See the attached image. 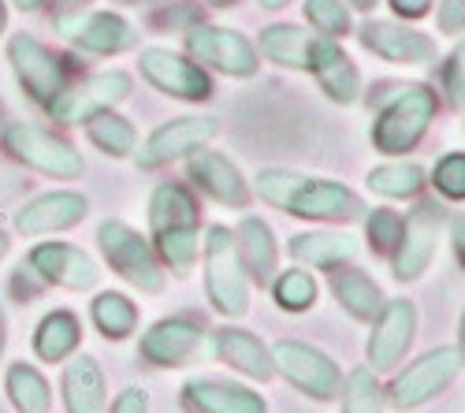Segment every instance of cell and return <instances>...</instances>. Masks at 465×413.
Instances as JSON below:
<instances>
[{
	"mask_svg": "<svg viewBox=\"0 0 465 413\" xmlns=\"http://www.w3.org/2000/svg\"><path fill=\"white\" fill-rule=\"evenodd\" d=\"M339 398H342V413H383V406H387L383 388L369 365H358V369H351V377H342Z\"/></svg>",
	"mask_w": 465,
	"mask_h": 413,
	"instance_id": "obj_35",
	"label": "cell"
},
{
	"mask_svg": "<svg viewBox=\"0 0 465 413\" xmlns=\"http://www.w3.org/2000/svg\"><path fill=\"white\" fill-rule=\"evenodd\" d=\"M205 5H213V8H235L239 0H205Z\"/></svg>",
	"mask_w": 465,
	"mask_h": 413,
	"instance_id": "obj_51",
	"label": "cell"
},
{
	"mask_svg": "<svg viewBox=\"0 0 465 413\" xmlns=\"http://www.w3.org/2000/svg\"><path fill=\"white\" fill-rule=\"evenodd\" d=\"M220 123L213 116H179V120H168L161 123L157 131H153L142 149H134V164L142 172H157L172 161H183L190 153H198V149H205L213 138H216Z\"/></svg>",
	"mask_w": 465,
	"mask_h": 413,
	"instance_id": "obj_11",
	"label": "cell"
},
{
	"mask_svg": "<svg viewBox=\"0 0 465 413\" xmlns=\"http://www.w3.org/2000/svg\"><path fill=\"white\" fill-rule=\"evenodd\" d=\"M149 242L161 265L179 280L193 272L202 257V212L186 182H161L149 198Z\"/></svg>",
	"mask_w": 465,
	"mask_h": 413,
	"instance_id": "obj_2",
	"label": "cell"
},
{
	"mask_svg": "<svg viewBox=\"0 0 465 413\" xmlns=\"http://www.w3.org/2000/svg\"><path fill=\"white\" fill-rule=\"evenodd\" d=\"M142 74L149 79V86H157L161 93L175 97V101H209L213 97V79L202 64H193L190 56L183 53H172V49H142Z\"/></svg>",
	"mask_w": 465,
	"mask_h": 413,
	"instance_id": "obj_15",
	"label": "cell"
},
{
	"mask_svg": "<svg viewBox=\"0 0 465 413\" xmlns=\"http://www.w3.org/2000/svg\"><path fill=\"white\" fill-rule=\"evenodd\" d=\"M94 0H53V23L60 34H71L74 23H79L86 12H90Z\"/></svg>",
	"mask_w": 465,
	"mask_h": 413,
	"instance_id": "obj_42",
	"label": "cell"
},
{
	"mask_svg": "<svg viewBox=\"0 0 465 413\" xmlns=\"http://www.w3.org/2000/svg\"><path fill=\"white\" fill-rule=\"evenodd\" d=\"M450 250H454V261L465 269V212L450 220Z\"/></svg>",
	"mask_w": 465,
	"mask_h": 413,
	"instance_id": "obj_45",
	"label": "cell"
},
{
	"mask_svg": "<svg viewBox=\"0 0 465 413\" xmlns=\"http://www.w3.org/2000/svg\"><path fill=\"white\" fill-rule=\"evenodd\" d=\"M26 269L42 283H53L64 290H90L101 280L94 257H86L79 246H67V242H37L26 253Z\"/></svg>",
	"mask_w": 465,
	"mask_h": 413,
	"instance_id": "obj_17",
	"label": "cell"
},
{
	"mask_svg": "<svg viewBox=\"0 0 465 413\" xmlns=\"http://www.w3.org/2000/svg\"><path fill=\"white\" fill-rule=\"evenodd\" d=\"M361 220H365V235H369L372 253L376 257H391V250L399 242V231H402V216L395 209L380 205V209H365Z\"/></svg>",
	"mask_w": 465,
	"mask_h": 413,
	"instance_id": "obj_38",
	"label": "cell"
},
{
	"mask_svg": "<svg viewBox=\"0 0 465 413\" xmlns=\"http://www.w3.org/2000/svg\"><path fill=\"white\" fill-rule=\"evenodd\" d=\"M90 212V202L74 191H53L34 198L30 205H23L15 212V231L19 235H53V231H67L74 223H83Z\"/></svg>",
	"mask_w": 465,
	"mask_h": 413,
	"instance_id": "obj_21",
	"label": "cell"
},
{
	"mask_svg": "<svg viewBox=\"0 0 465 413\" xmlns=\"http://www.w3.org/2000/svg\"><path fill=\"white\" fill-rule=\"evenodd\" d=\"M202 261H205V290L213 310L227 320H242L250 313V276L235 250V231L223 228V223H213L205 231Z\"/></svg>",
	"mask_w": 465,
	"mask_h": 413,
	"instance_id": "obj_4",
	"label": "cell"
},
{
	"mask_svg": "<svg viewBox=\"0 0 465 413\" xmlns=\"http://www.w3.org/2000/svg\"><path fill=\"white\" fill-rule=\"evenodd\" d=\"M104 413H149V395L142 388H124L112 398V409H104Z\"/></svg>",
	"mask_w": 465,
	"mask_h": 413,
	"instance_id": "obj_43",
	"label": "cell"
},
{
	"mask_svg": "<svg viewBox=\"0 0 465 413\" xmlns=\"http://www.w3.org/2000/svg\"><path fill=\"white\" fill-rule=\"evenodd\" d=\"M235 250H239V261L250 276V283L257 287H268L280 272V246H276V235L272 228L261 220V216H242L239 228H235Z\"/></svg>",
	"mask_w": 465,
	"mask_h": 413,
	"instance_id": "obj_24",
	"label": "cell"
},
{
	"mask_svg": "<svg viewBox=\"0 0 465 413\" xmlns=\"http://www.w3.org/2000/svg\"><path fill=\"white\" fill-rule=\"evenodd\" d=\"M5 339H8V320H5V310H0V350H5Z\"/></svg>",
	"mask_w": 465,
	"mask_h": 413,
	"instance_id": "obj_50",
	"label": "cell"
},
{
	"mask_svg": "<svg viewBox=\"0 0 465 413\" xmlns=\"http://www.w3.org/2000/svg\"><path fill=\"white\" fill-rule=\"evenodd\" d=\"M302 15H305L309 30L321 34V37H335V42H342V37L354 34V12H351L346 0H305Z\"/></svg>",
	"mask_w": 465,
	"mask_h": 413,
	"instance_id": "obj_36",
	"label": "cell"
},
{
	"mask_svg": "<svg viewBox=\"0 0 465 413\" xmlns=\"http://www.w3.org/2000/svg\"><path fill=\"white\" fill-rule=\"evenodd\" d=\"M432 186L436 194L447 202H465V153L454 149V153H443L432 168Z\"/></svg>",
	"mask_w": 465,
	"mask_h": 413,
	"instance_id": "obj_39",
	"label": "cell"
},
{
	"mask_svg": "<svg viewBox=\"0 0 465 413\" xmlns=\"http://www.w3.org/2000/svg\"><path fill=\"white\" fill-rule=\"evenodd\" d=\"M443 223H447V209L440 202H417L406 216H402V231L399 242L391 250V276L399 283H413L429 272L440 235H443Z\"/></svg>",
	"mask_w": 465,
	"mask_h": 413,
	"instance_id": "obj_7",
	"label": "cell"
},
{
	"mask_svg": "<svg viewBox=\"0 0 465 413\" xmlns=\"http://www.w3.org/2000/svg\"><path fill=\"white\" fill-rule=\"evenodd\" d=\"M131 90H134V83H131L127 71H97V74H90L86 83L67 86L49 104V112L60 123H86L90 116H97V112H108L115 104H124L131 97Z\"/></svg>",
	"mask_w": 465,
	"mask_h": 413,
	"instance_id": "obj_16",
	"label": "cell"
},
{
	"mask_svg": "<svg viewBox=\"0 0 465 413\" xmlns=\"http://www.w3.org/2000/svg\"><path fill=\"white\" fill-rule=\"evenodd\" d=\"M395 12V19H406V23H417L424 15H432V5L436 0H387Z\"/></svg>",
	"mask_w": 465,
	"mask_h": 413,
	"instance_id": "obj_44",
	"label": "cell"
},
{
	"mask_svg": "<svg viewBox=\"0 0 465 413\" xmlns=\"http://www.w3.org/2000/svg\"><path fill=\"white\" fill-rule=\"evenodd\" d=\"M97 246L108 261V269L127 280L131 287H138L142 294H161L164 290V265L157 250L149 246V239H142L131 223L124 220H104L97 228Z\"/></svg>",
	"mask_w": 465,
	"mask_h": 413,
	"instance_id": "obj_5",
	"label": "cell"
},
{
	"mask_svg": "<svg viewBox=\"0 0 465 413\" xmlns=\"http://www.w3.org/2000/svg\"><path fill=\"white\" fill-rule=\"evenodd\" d=\"M458 361H461V369H465V310H461V320H458Z\"/></svg>",
	"mask_w": 465,
	"mask_h": 413,
	"instance_id": "obj_46",
	"label": "cell"
},
{
	"mask_svg": "<svg viewBox=\"0 0 465 413\" xmlns=\"http://www.w3.org/2000/svg\"><path fill=\"white\" fill-rule=\"evenodd\" d=\"M417 339V306L410 298H391L383 302V310L372 317V331H369V369L372 372H391L413 347Z\"/></svg>",
	"mask_w": 465,
	"mask_h": 413,
	"instance_id": "obj_14",
	"label": "cell"
},
{
	"mask_svg": "<svg viewBox=\"0 0 465 413\" xmlns=\"http://www.w3.org/2000/svg\"><path fill=\"white\" fill-rule=\"evenodd\" d=\"M90 317L97 324V331L104 335V339L112 343H120L127 339V335L138 328V310L127 294H115V290H104L94 298V306H90Z\"/></svg>",
	"mask_w": 465,
	"mask_h": 413,
	"instance_id": "obj_33",
	"label": "cell"
},
{
	"mask_svg": "<svg viewBox=\"0 0 465 413\" xmlns=\"http://www.w3.org/2000/svg\"><path fill=\"white\" fill-rule=\"evenodd\" d=\"M5 26H8V12H5V0H0V34H5Z\"/></svg>",
	"mask_w": 465,
	"mask_h": 413,
	"instance_id": "obj_52",
	"label": "cell"
},
{
	"mask_svg": "<svg viewBox=\"0 0 465 413\" xmlns=\"http://www.w3.org/2000/svg\"><path fill=\"white\" fill-rule=\"evenodd\" d=\"M358 37L372 56L387 64H402V67H432L440 56L432 37L420 34L406 19H365Z\"/></svg>",
	"mask_w": 465,
	"mask_h": 413,
	"instance_id": "obj_13",
	"label": "cell"
},
{
	"mask_svg": "<svg viewBox=\"0 0 465 413\" xmlns=\"http://www.w3.org/2000/svg\"><path fill=\"white\" fill-rule=\"evenodd\" d=\"M346 5H351V12H372L380 0H346Z\"/></svg>",
	"mask_w": 465,
	"mask_h": 413,
	"instance_id": "obj_47",
	"label": "cell"
},
{
	"mask_svg": "<svg viewBox=\"0 0 465 413\" xmlns=\"http://www.w3.org/2000/svg\"><path fill=\"white\" fill-rule=\"evenodd\" d=\"M0 413H5V406H0Z\"/></svg>",
	"mask_w": 465,
	"mask_h": 413,
	"instance_id": "obj_56",
	"label": "cell"
},
{
	"mask_svg": "<svg viewBox=\"0 0 465 413\" xmlns=\"http://www.w3.org/2000/svg\"><path fill=\"white\" fill-rule=\"evenodd\" d=\"M67 37L94 56H120L138 45V30L115 12H86Z\"/></svg>",
	"mask_w": 465,
	"mask_h": 413,
	"instance_id": "obj_25",
	"label": "cell"
},
{
	"mask_svg": "<svg viewBox=\"0 0 465 413\" xmlns=\"http://www.w3.org/2000/svg\"><path fill=\"white\" fill-rule=\"evenodd\" d=\"M369 191L376 198L387 202H417L420 191L429 186V172H424L417 161H387L380 168L369 172Z\"/></svg>",
	"mask_w": 465,
	"mask_h": 413,
	"instance_id": "obj_31",
	"label": "cell"
},
{
	"mask_svg": "<svg viewBox=\"0 0 465 413\" xmlns=\"http://www.w3.org/2000/svg\"><path fill=\"white\" fill-rule=\"evenodd\" d=\"M461 131H465V104H461Z\"/></svg>",
	"mask_w": 465,
	"mask_h": 413,
	"instance_id": "obj_55",
	"label": "cell"
},
{
	"mask_svg": "<svg viewBox=\"0 0 465 413\" xmlns=\"http://www.w3.org/2000/svg\"><path fill=\"white\" fill-rule=\"evenodd\" d=\"M64 406L67 413H104L108 395H104V372L90 354L71 358L64 369Z\"/></svg>",
	"mask_w": 465,
	"mask_h": 413,
	"instance_id": "obj_29",
	"label": "cell"
},
{
	"mask_svg": "<svg viewBox=\"0 0 465 413\" xmlns=\"http://www.w3.org/2000/svg\"><path fill=\"white\" fill-rule=\"evenodd\" d=\"M183 406L190 413H268L264 395L213 377H193L183 384Z\"/></svg>",
	"mask_w": 465,
	"mask_h": 413,
	"instance_id": "obj_22",
	"label": "cell"
},
{
	"mask_svg": "<svg viewBox=\"0 0 465 413\" xmlns=\"http://www.w3.org/2000/svg\"><path fill=\"white\" fill-rule=\"evenodd\" d=\"M321 34L305 30L298 23H272L261 30L257 42V56H264L268 64L287 67V71H309V60L317 53Z\"/></svg>",
	"mask_w": 465,
	"mask_h": 413,
	"instance_id": "obj_26",
	"label": "cell"
},
{
	"mask_svg": "<svg viewBox=\"0 0 465 413\" xmlns=\"http://www.w3.org/2000/svg\"><path fill=\"white\" fill-rule=\"evenodd\" d=\"M443 93H447L450 108L461 112V104H465V37L454 45V53L443 64Z\"/></svg>",
	"mask_w": 465,
	"mask_h": 413,
	"instance_id": "obj_40",
	"label": "cell"
},
{
	"mask_svg": "<svg viewBox=\"0 0 465 413\" xmlns=\"http://www.w3.org/2000/svg\"><path fill=\"white\" fill-rule=\"evenodd\" d=\"M331 294H335V302L342 306L346 317H354V320H365L372 324V317L383 310V290L380 283L365 272V269H354V261L351 265H339L331 269Z\"/></svg>",
	"mask_w": 465,
	"mask_h": 413,
	"instance_id": "obj_28",
	"label": "cell"
},
{
	"mask_svg": "<svg viewBox=\"0 0 465 413\" xmlns=\"http://www.w3.org/2000/svg\"><path fill=\"white\" fill-rule=\"evenodd\" d=\"M86 134L90 142L101 149L104 157H131L138 149V131L131 120H124L120 112H97V116L86 120Z\"/></svg>",
	"mask_w": 465,
	"mask_h": 413,
	"instance_id": "obj_32",
	"label": "cell"
},
{
	"mask_svg": "<svg viewBox=\"0 0 465 413\" xmlns=\"http://www.w3.org/2000/svg\"><path fill=\"white\" fill-rule=\"evenodd\" d=\"M305 74H313L321 93L331 104H354L361 97V71L351 56H346V49L335 42V37H321Z\"/></svg>",
	"mask_w": 465,
	"mask_h": 413,
	"instance_id": "obj_20",
	"label": "cell"
},
{
	"mask_svg": "<svg viewBox=\"0 0 465 413\" xmlns=\"http://www.w3.org/2000/svg\"><path fill=\"white\" fill-rule=\"evenodd\" d=\"M461 372V361H458V350L454 347H436L429 354H420L417 361H410L399 377L383 388V402L391 409H417L424 402H432L436 395H443L454 377Z\"/></svg>",
	"mask_w": 465,
	"mask_h": 413,
	"instance_id": "obj_8",
	"label": "cell"
},
{
	"mask_svg": "<svg viewBox=\"0 0 465 413\" xmlns=\"http://www.w3.org/2000/svg\"><path fill=\"white\" fill-rule=\"evenodd\" d=\"M186 56L202 67H213L227 79H253L261 71L257 45L235 26H220V23H198L183 34Z\"/></svg>",
	"mask_w": 465,
	"mask_h": 413,
	"instance_id": "obj_6",
	"label": "cell"
},
{
	"mask_svg": "<svg viewBox=\"0 0 465 413\" xmlns=\"http://www.w3.org/2000/svg\"><path fill=\"white\" fill-rule=\"evenodd\" d=\"M213 347H216V358L223 365H231L242 377L257 380V384H268L276 377V365H272V347H264L253 331L246 328H220L213 335Z\"/></svg>",
	"mask_w": 465,
	"mask_h": 413,
	"instance_id": "obj_23",
	"label": "cell"
},
{
	"mask_svg": "<svg viewBox=\"0 0 465 413\" xmlns=\"http://www.w3.org/2000/svg\"><path fill=\"white\" fill-rule=\"evenodd\" d=\"M5 253H8V235L0 231V257H5Z\"/></svg>",
	"mask_w": 465,
	"mask_h": 413,
	"instance_id": "obj_53",
	"label": "cell"
},
{
	"mask_svg": "<svg viewBox=\"0 0 465 413\" xmlns=\"http://www.w3.org/2000/svg\"><path fill=\"white\" fill-rule=\"evenodd\" d=\"M83 343V324L67 310H53L42 317L34 331V354L42 361H67Z\"/></svg>",
	"mask_w": 465,
	"mask_h": 413,
	"instance_id": "obj_30",
	"label": "cell"
},
{
	"mask_svg": "<svg viewBox=\"0 0 465 413\" xmlns=\"http://www.w3.org/2000/svg\"><path fill=\"white\" fill-rule=\"evenodd\" d=\"M272 365L276 372L298 388L305 398L313 402H331L339 398V388H342V369L317 347H309L302 339H280L272 347Z\"/></svg>",
	"mask_w": 465,
	"mask_h": 413,
	"instance_id": "obj_9",
	"label": "cell"
},
{
	"mask_svg": "<svg viewBox=\"0 0 465 413\" xmlns=\"http://www.w3.org/2000/svg\"><path fill=\"white\" fill-rule=\"evenodd\" d=\"M253 191L264 205H272L298 220L317 223H354L365 216V202L339 179H321L291 168H261L253 179Z\"/></svg>",
	"mask_w": 465,
	"mask_h": 413,
	"instance_id": "obj_1",
	"label": "cell"
},
{
	"mask_svg": "<svg viewBox=\"0 0 465 413\" xmlns=\"http://www.w3.org/2000/svg\"><path fill=\"white\" fill-rule=\"evenodd\" d=\"M268 290H272L276 306L283 313H305L309 306L317 302V280H313V272H305L302 265L287 269V272H276V280L268 283Z\"/></svg>",
	"mask_w": 465,
	"mask_h": 413,
	"instance_id": "obj_37",
	"label": "cell"
},
{
	"mask_svg": "<svg viewBox=\"0 0 465 413\" xmlns=\"http://www.w3.org/2000/svg\"><path fill=\"white\" fill-rule=\"evenodd\" d=\"M5 149L26 168L53 175V179H79L86 172L83 153H74V145L64 142L60 134L34 127V123H12L5 131Z\"/></svg>",
	"mask_w": 465,
	"mask_h": 413,
	"instance_id": "obj_10",
	"label": "cell"
},
{
	"mask_svg": "<svg viewBox=\"0 0 465 413\" xmlns=\"http://www.w3.org/2000/svg\"><path fill=\"white\" fill-rule=\"evenodd\" d=\"M257 5L264 8V12H280V8H287L291 0H257Z\"/></svg>",
	"mask_w": 465,
	"mask_h": 413,
	"instance_id": "obj_48",
	"label": "cell"
},
{
	"mask_svg": "<svg viewBox=\"0 0 465 413\" xmlns=\"http://www.w3.org/2000/svg\"><path fill=\"white\" fill-rule=\"evenodd\" d=\"M8 60H12V67H15L19 86L30 93V101H37V104L49 108V104L67 90V67H64V60H60L49 45L37 42L34 34H15V37H12Z\"/></svg>",
	"mask_w": 465,
	"mask_h": 413,
	"instance_id": "obj_12",
	"label": "cell"
},
{
	"mask_svg": "<svg viewBox=\"0 0 465 413\" xmlns=\"http://www.w3.org/2000/svg\"><path fill=\"white\" fill-rule=\"evenodd\" d=\"M15 5H19L23 12H34V8H42V5H45V0H15Z\"/></svg>",
	"mask_w": 465,
	"mask_h": 413,
	"instance_id": "obj_49",
	"label": "cell"
},
{
	"mask_svg": "<svg viewBox=\"0 0 465 413\" xmlns=\"http://www.w3.org/2000/svg\"><path fill=\"white\" fill-rule=\"evenodd\" d=\"M8 398L19 413H45L53 406V391H49L45 377L23 361L8 369Z\"/></svg>",
	"mask_w": 465,
	"mask_h": 413,
	"instance_id": "obj_34",
	"label": "cell"
},
{
	"mask_svg": "<svg viewBox=\"0 0 465 413\" xmlns=\"http://www.w3.org/2000/svg\"><path fill=\"white\" fill-rule=\"evenodd\" d=\"M120 5H153V0H120Z\"/></svg>",
	"mask_w": 465,
	"mask_h": 413,
	"instance_id": "obj_54",
	"label": "cell"
},
{
	"mask_svg": "<svg viewBox=\"0 0 465 413\" xmlns=\"http://www.w3.org/2000/svg\"><path fill=\"white\" fill-rule=\"evenodd\" d=\"M436 26H440V34H447V37H461V34H465V0H440Z\"/></svg>",
	"mask_w": 465,
	"mask_h": 413,
	"instance_id": "obj_41",
	"label": "cell"
},
{
	"mask_svg": "<svg viewBox=\"0 0 465 413\" xmlns=\"http://www.w3.org/2000/svg\"><path fill=\"white\" fill-rule=\"evenodd\" d=\"M436 116H440V93L429 83H410L376 112L369 142L376 145V153L406 157L429 134Z\"/></svg>",
	"mask_w": 465,
	"mask_h": 413,
	"instance_id": "obj_3",
	"label": "cell"
},
{
	"mask_svg": "<svg viewBox=\"0 0 465 413\" xmlns=\"http://www.w3.org/2000/svg\"><path fill=\"white\" fill-rule=\"evenodd\" d=\"M186 179L198 186L202 194H209L213 202L227 205V209H246L250 205V182L239 172V164L216 153V149H198V153L186 157Z\"/></svg>",
	"mask_w": 465,
	"mask_h": 413,
	"instance_id": "obj_18",
	"label": "cell"
},
{
	"mask_svg": "<svg viewBox=\"0 0 465 413\" xmlns=\"http://www.w3.org/2000/svg\"><path fill=\"white\" fill-rule=\"evenodd\" d=\"M287 250L302 269L331 272L339 265H351L361 246L351 231H302V235H291Z\"/></svg>",
	"mask_w": 465,
	"mask_h": 413,
	"instance_id": "obj_27",
	"label": "cell"
},
{
	"mask_svg": "<svg viewBox=\"0 0 465 413\" xmlns=\"http://www.w3.org/2000/svg\"><path fill=\"white\" fill-rule=\"evenodd\" d=\"M202 324H193L190 317H164L142 335L138 354L157 369H179L202 350Z\"/></svg>",
	"mask_w": 465,
	"mask_h": 413,
	"instance_id": "obj_19",
	"label": "cell"
}]
</instances>
